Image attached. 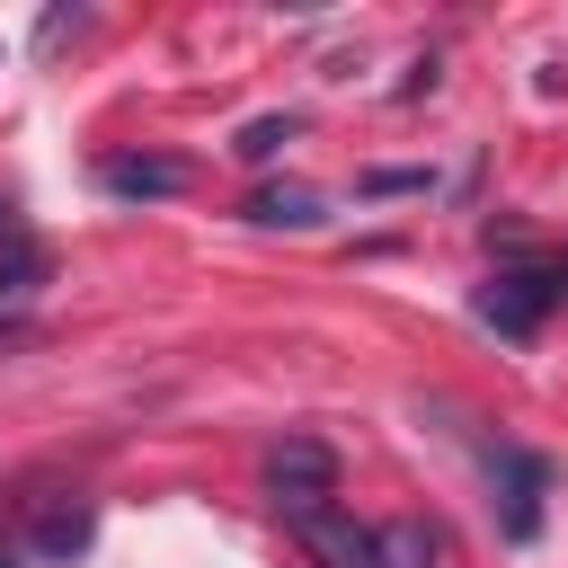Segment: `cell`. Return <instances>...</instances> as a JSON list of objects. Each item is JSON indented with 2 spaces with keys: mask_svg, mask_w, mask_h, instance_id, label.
Instances as JSON below:
<instances>
[{
  "mask_svg": "<svg viewBox=\"0 0 568 568\" xmlns=\"http://www.w3.org/2000/svg\"><path fill=\"white\" fill-rule=\"evenodd\" d=\"M266 497H275L284 524L337 506V453H328L320 435H284V444H266Z\"/></svg>",
  "mask_w": 568,
  "mask_h": 568,
  "instance_id": "1",
  "label": "cell"
},
{
  "mask_svg": "<svg viewBox=\"0 0 568 568\" xmlns=\"http://www.w3.org/2000/svg\"><path fill=\"white\" fill-rule=\"evenodd\" d=\"M488 506H497V541H532L541 532V497H550V462L524 453V444H497L488 453Z\"/></svg>",
  "mask_w": 568,
  "mask_h": 568,
  "instance_id": "2",
  "label": "cell"
},
{
  "mask_svg": "<svg viewBox=\"0 0 568 568\" xmlns=\"http://www.w3.org/2000/svg\"><path fill=\"white\" fill-rule=\"evenodd\" d=\"M550 302H559V275H550V266H506V275H488V284L470 293V311H479L497 337H532Z\"/></svg>",
  "mask_w": 568,
  "mask_h": 568,
  "instance_id": "3",
  "label": "cell"
},
{
  "mask_svg": "<svg viewBox=\"0 0 568 568\" xmlns=\"http://www.w3.org/2000/svg\"><path fill=\"white\" fill-rule=\"evenodd\" d=\"M98 186L133 195V204H160V195H186V160H169V151H115V160H98Z\"/></svg>",
  "mask_w": 568,
  "mask_h": 568,
  "instance_id": "4",
  "label": "cell"
},
{
  "mask_svg": "<svg viewBox=\"0 0 568 568\" xmlns=\"http://www.w3.org/2000/svg\"><path fill=\"white\" fill-rule=\"evenodd\" d=\"M293 532H302V550H311L320 568H373V532H364L346 506H320V515H302Z\"/></svg>",
  "mask_w": 568,
  "mask_h": 568,
  "instance_id": "5",
  "label": "cell"
},
{
  "mask_svg": "<svg viewBox=\"0 0 568 568\" xmlns=\"http://www.w3.org/2000/svg\"><path fill=\"white\" fill-rule=\"evenodd\" d=\"M240 213H248L257 231H320V222H328V204H320L311 186H257Z\"/></svg>",
  "mask_w": 568,
  "mask_h": 568,
  "instance_id": "6",
  "label": "cell"
},
{
  "mask_svg": "<svg viewBox=\"0 0 568 568\" xmlns=\"http://www.w3.org/2000/svg\"><path fill=\"white\" fill-rule=\"evenodd\" d=\"M36 550H44V559H80V550H89V506H80V497H53V506L36 515Z\"/></svg>",
  "mask_w": 568,
  "mask_h": 568,
  "instance_id": "7",
  "label": "cell"
},
{
  "mask_svg": "<svg viewBox=\"0 0 568 568\" xmlns=\"http://www.w3.org/2000/svg\"><path fill=\"white\" fill-rule=\"evenodd\" d=\"M373 568H435L426 524H382V532H373Z\"/></svg>",
  "mask_w": 568,
  "mask_h": 568,
  "instance_id": "8",
  "label": "cell"
},
{
  "mask_svg": "<svg viewBox=\"0 0 568 568\" xmlns=\"http://www.w3.org/2000/svg\"><path fill=\"white\" fill-rule=\"evenodd\" d=\"M293 133H302L293 115H257V124H240V142H231V151H240V160H275Z\"/></svg>",
  "mask_w": 568,
  "mask_h": 568,
  "instance_id": "9",
  "label": "cell"
},
{
  "mask_svg": "<svg viewBox=\"0 0 568 568\" xmlns=\"http://www.w3.org/2000/svg\"><path fill=\"white\" fill-rule=\"evenodd\" d=\"M426 186V169H373L364 178V195H417Z\"/></svg>",
  "mask_w": 568,
  "mask_h": 568,
  "instance_id": "10",
  "label": "cell"
},
{
  "mask_svg": "<svg viewBox=\"0 0 568 568\" xmlns=\"http://www.w3.org/2000/svg\"><path fill=\"white\" fill-rule=\"evenodd\" d=\"M71 27H80V9H44V27H36V44H62Z\"/></svg>",
  "mask_w": 568,
  "mask_h": 568,
  "instance_id": "11",
  "label": "cell"
},
{
  "mask_svg": "<svg viewBox=\"0 0 568 568\" xmlns=\"http://www.w3.org/2000/svg\"><path fill=\"white\" fill-rule=\"evenodd\" d=\"M18 337H27V320H0V346H18Z\"/></svg>",
  "mask_w": 568,
  "mask_h": 568,
  "instance_id": "12",
  "label": "cell"
},
{
  "mask_svg": "<svg viewBox=\"0 0 568 568\" xmlns=\"http://www.w3.org/2000/svg\"><path fill=\"white\" fill-rule=\"evenodd\" d=\"M550 275H559V302H568V257H559V266H550Z\"/></svg>",
  "mask_w": 568,
  "mask_h": 568,
  "instance_id": "13",
  "label": "cell"
},
{
  "mask_svg": "<svg viewBox=\"0 0 568 568\" xmlns=\"http://www.w3.org/2000/svg\"><path fill=\"white\" fill-rule=\"evenodd\" d=\"M9 213H18V204H9V195H0V231H9Z\"/></svg>",
  "mask_w": 568,
  "mask_h": 568,
  "instance_id": "14",
  "label": "cell"
},
{
  "mask_svg": "<svg viewBox=\"0 0 568 568\" xmlns=\"http://www.w3.org/2000/svg\"><path fill=\"white\" fill-rule=\"evenodd\" d=\"M0 568H18V559H9V550H0Z\"/></svg>",
  "mask_w": 568,
  "mask_h": 568,
  "instance_id": "15",
  "label": "cell"
}]
</instances>
